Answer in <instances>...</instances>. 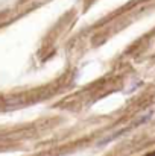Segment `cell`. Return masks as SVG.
I'll return each mask as SVG.
<instances>
[]
</instances>
